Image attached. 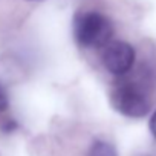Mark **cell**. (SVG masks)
I'll return each instance as SVG.
<instances>
[{"label": "cell", "mask_w": 156, "mask_h": 156, "mask_svg": "<svg viewBox=\"0 0 156 156\" xmlns=\"http://www.w3.org/2000/svg\"><path fill=\"white\" fill-rule=\"evenodd\" d=\"M136 60L135 48L122 40H110L101 48V63L104 69L115 76H126Z\"/></svg>", "instance_id": "3957f363"}, {"label": "cell", "mask_w": 156, "mask_h": 156, "mask_svg": "<svg viewBox=\"0 0 156 156\" xmlns=\"http://www.w3.org/2000/svg\"><path fill=\"white\" fill-rule=\"evenodd\" d=\"M148 129H150V132H151V135L156 138V110L151 113V116H150V121H148Z\"/></svg>", "instance_id": "8992f818"}, {"label": "cell", "mask_w": 156, "mask_h": 156, "mask_svg": "<svg viewBox=\"0 0 156 156\" xmlns=\"http://www.w3.org/2000/svg\"><path fill=\"white\" fill-rule=\"evenodd\" d=\"M113 109L127 118H144L150 112V100L147 92L135 81L121 80L110 92Z\"/></svg>", "instance_id": "7a4b0ae2"}, {"label": "cell", "mask_w": 156, "mask_h": 156, "mask_svg": "<svg viewBox=\"0 0 156 156\" xmlns=\"http://www.w3.org/2000/svg\"><path fill=\"white\" fill-rule=\"evenodd\" d=\"M28 2H40V0H28Z\"/></svg>", "instance_id": "52a82bcc"}, {"label": "cell", "mask_w": 156, "mask_h": 156, "mask_svg": "<svg viewBox=\"0 0 156 156\" xmlns=\"http://www.w3.org/2000/svg\"><path fill=\"white\" fill-rule=\"evenodd\" d=\"M89 156H118L115 147L103 139H97L94 141L90 150H89Z\"/></svg>", "instance_id": "5b68a950"}, {"label": "cell", "mask_w": 156, "mask_h": 156, "mask_svg": "<svg viewBox=\"0 0 156 156\" xmlns=\"http://www.w3.org/2000/svg\"><path fill=\"white\" fill-rule=\"evenodd\" d=\"M112 20L100 11H80L72 20V35L76 44L84 49H101L113 37Z\"/></svg>", "instance_id": "6da1fadb"}, {"label": "cell", "mask_w": 156, "mask_h": 156, "mask_svg": "<svg viewBox=\"0 0 156 156\" xmlns=\"http://www.w3.org/2000/svg\"><path fill=\"white\" fill-rule=\"evenodd\" d=\"M9 110H11V101L8 90L0 83V130L5 133H11L19 127L17 121L12 118Z\"/></svg>", "instance_id": "277c9868"}]
</instances>
